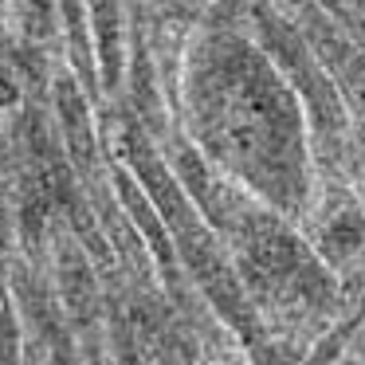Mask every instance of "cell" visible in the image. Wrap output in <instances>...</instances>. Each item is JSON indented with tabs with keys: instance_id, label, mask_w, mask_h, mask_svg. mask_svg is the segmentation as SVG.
<instances>
[]
</instances>
